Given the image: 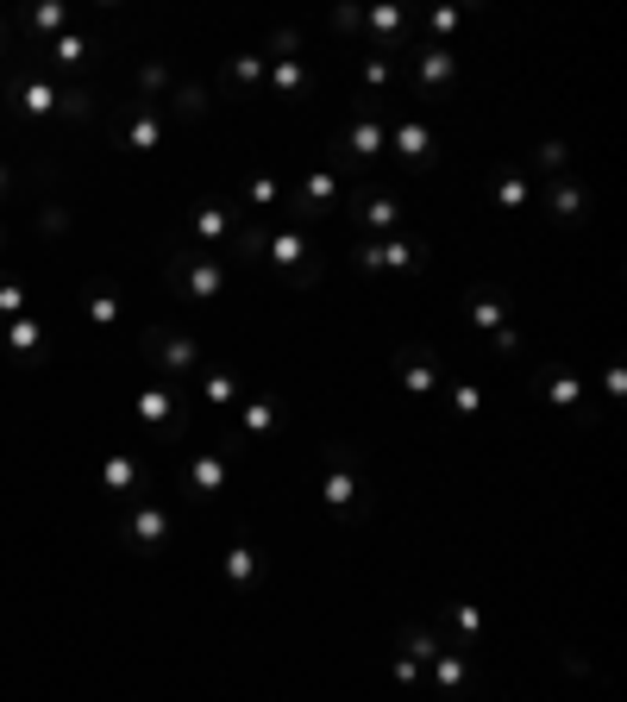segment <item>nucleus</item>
<instances>
[{
	"label": "nucleus",
	"instance_id": "f257e3e1",
	"mask_svg": "<svg viewBox=\"0 0 627 702\" xmlns=\"http://www.w3.org/2000/svg\"><path fill=\"white\" fill-rule=\"evenodd\" d=\"M170 533V514L164 508H138V514H126V540L132 546H157Z\"/></svg>",
	"mask_w": 627,
	"mask_h": 702
},
{
	"label": "nucleus",
	"instance_id": "f03ea898",
	"mask_svg": "<svg viewBox=\"0 0 627 702\" xmlns=\"http://www.w3.org/2000/svg\"><path fill=\"white\" fill-rule=\"evenodd\" d=\"M51 107H57L51 82H26V88H19V113H51Z\"/></svg>",
	"mask_w": 627,
	"mask_h": 702
},
{
	"label": "nucleus",
	"instance_id": "7ed1b4c3",
	"mask_svg": "<svg viewBox=\"0 0 627 702\" xmlns=\"http://www.w3.org/2000/svg\"><path fill=\"white\" fill-rule=\"evenodd\" d=\"M101 483H107V489H126V483H138V458H126V452H120V458H107Z\"/></svg>",
	"mask_w": 627,
	"mask_h": 702
},
{
	"label": "nucleus",
	"instance_id": "20e7f679",
	"mask_svg": "<svg viewBox=\"0 0 627 702\" xmlns=\"http://www.w3.org/2000/svg\"><path fill=\"white\" fill-rule=\"evenodd\" d=\"M138 420H151V427H157V420H170V389H145V395H138Z\"/></svg>",
	"mask_w": 627,
	"mask_h": 702
},
{
	"label": "nucleus",
	"instance_id": "39448f33",
	"mask_svg": "<svg viewBox=\"0 0 627 702\" xmlns=\"http://www.w3.org/2000/svg\"><path fill=\"white\" fill-rule=\"evenodd\" d=\"M88 320H95V326H113V320H120V301H113L107 289H95V295H88Z\"/></svg>",
	"mask_w": 627,
	"mask_h": 702
},
{
	"label": "nucleus",
	"instance_id": "423d86ee",
	"mask_svg": "<svg viewBox=\"0 0 627 702\" xmlns=\"http://www.w3.org/2000/svg\"><path fill=\"white\" fill-rule=\"evenodd\" d=\"M26 26H32V32H57V26H63V7H32Z\"/></svg>",
	"mask_w": 627,
	"mask_h": 702
},
{
	"label": "nucleus",
	"instance_id": "0eeeda50",
	"mask_svg": "<svg viewBox=\"0 0 627 702\" xmlns=\"http://www.w3.org/2000/svg\"><path fill=\"white\" fill-rule=\"evenodd\" d=\"M0 314H26V289L19 283H0Z\"/></svg>",
	"mask_w": 627,
	"mask_h": 702
},
{
	"label": "nucleus",
	"instance_id": "6e6552de",
	"mask_svg": "<svg viewBox=\"0 0 627 702\" xmlns=\"http://www.w3.org/2000/svg\"><path fill=\"white\" fill-rule=\"evenodd\" d=\"M57 63H82V38H57Z\"/></svg>",
	"mask_w": 627,
	"mask_h": 702
},
{
	"label": "nucleus",
	"instance_id": "1a4fd4ad",
	"mask_svg": "<svg viewBox=\"0 0 627 702\" xmlns=\"http://www.w3.org/2000/svg\"><path fill=\"white\" fill-rule=\"evenodd\" d=\"M13 189V176H7V163H0V195H7Z\"/></svg>",
	"mask_w": 627,
	"mask_h": 702
},
{
	"label": "nucleus",
	"instance_id": "9d476101",
	"mask_svg": "<svg viewBox=\"0 0 627 702\" xmlns=\"http://www.w3.org/2000/svg\"><path fill=\"white\" fill-rule=\"evenodd\" d=\"M0 32H7V19H0Z\"/></svg>",
	"mask_w": 627,
	"mask_h": 702
}]
</instances>
